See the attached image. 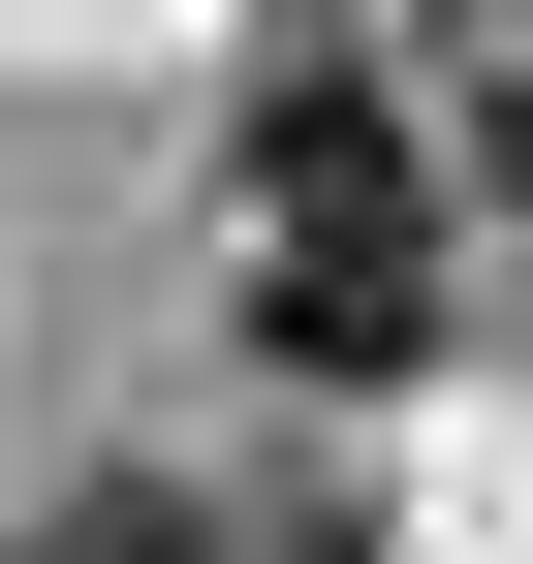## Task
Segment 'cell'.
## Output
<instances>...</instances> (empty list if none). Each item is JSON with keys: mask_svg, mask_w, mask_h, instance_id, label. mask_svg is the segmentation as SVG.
I'll return each mask as SVG.
<instances>
[{"mask_svg": "<svg viewBox=\"0 0 533 564\" xmlns=\"http://www.w3.org/2000/svg\"><path fill=\"white\" fill-rule=\"evenodd\" d=\"M32 564H346V533H220V502H157V470H126V502H63Z\"/></svg>", "mask_w": 533, "mask_h": 564, "instance_id": "7a4b0ae2", "label": "cell"}, {"mask_svg": "<svg viewBox=\"0 0 533 564\" xmlns=\"http://www.w3.org/2000/svg\"><path fill=\"white\" fill-rule=\"evenodd\" d=\"M220 251H251V345L283 377H439V95L314 32L220 126Z\"/></svg>", "mask_w": 533, "mask_h": 564, "instance_id": "6da1fadb", "label": "cell"}, {"mask_svg": "<svg viewBox=\"0 0 533 564\" xmlns=\"http://www.w3.org/2000/svg\"><path fill=\"white\" fill-rule=\"evenodd\" d=\"M502 188H533V63H502Z\"/></svg>", "mask_w": 533, "mask_h": 564, "instance_id": "3957f363", "label": "cell"}]
</instances>
